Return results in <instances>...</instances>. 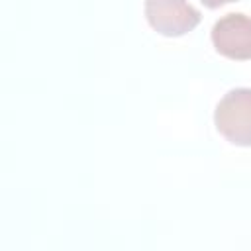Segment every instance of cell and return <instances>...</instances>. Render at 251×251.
Listing matches in <instances>:
<instances>
[{"label": "cell", "mask_w": 251, "mask_h": 251, "mask_svg": "<svg viewBox=\"0 0 251 251\" xmlns=\"http://www.w3.org/2000/svg\"><path fill=\"white\" fill-rule=\"evenodd\" d=\"M218 131L233 145L251 147V88H233L214 112Z\"/></svg>", "instance_id": "6da1fadb"}, {"label": "cell", "mask_w": 251, "mask_h": 251, "mask_svg": "<svg viewBox=\"0 0 251 251\" xmlns=\"http://www.w3.org/2000/svg\"><path fill=\"white\" fill-rule=\"evenodd\" d=\"M149 25L167 37H178L200 24V12L188 0H145Z\"/></svg>", "instance_id": "7a4b0ae2"}, {"label": "cell", "mask_w": 251, "mask_h": 251, "mask_svg": "<svg viewBox=\"0 0 251 251\" xmlns=\"http://www.w3.org/2000/svg\"><path fill=\"white\" fill-rule=\"evenodd\" d=\"M212 43L227 59H251V18L239 12L222 16L212 27Z\"/></svg>", "instance_id": "3957f363"}, {"label": "cell", "mask_w": 251, "mask_h": 251, "mask_svg": "<svg viewBox=\"0 0 251 251\" xmlns=\"http://www.w3.org/2000/svg\"><path fill=\"white\" fill-rule=\"evenodd\" d=\"M204 6H208V8H220V6H224V4H229V2H237V0H200Z\"/></svg>", "instance_id": "277c9868"}]
</instances>
